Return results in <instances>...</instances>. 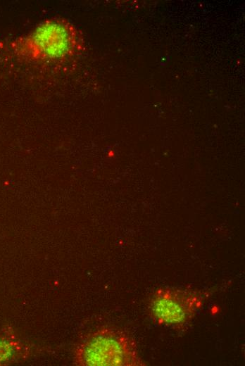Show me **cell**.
I'll list each match as a JSON object with an SVG mask.
<instances>
[{
	"label": "cell",
	"mask_w": 245,
	"mask_h": 366,
	"mask_svg": "<svg viewBox=\"0 0 245 366\" xmlns=\"http://www.w3.org/2000/svg\"><path fill=\"white\" fill-rule=\"evenodd\" d=\"M82 44L80 32L70 22L55 18L11 42L10 49L19 59L51 63L72 58L82 49Z\"/></svg>",
	"instance_id": "obj_1"
},
{
	"label": "cell",
	"mask_w": 245,
	"mask_h": 366,
	"mask_svg": "<svg viewBox=\"0 0 245 366\" xmlns=\"http://www.w3.org/2000/svg\"><path fill=\"white\" fill-rule=\"evenodd\" d=\"M78 366H141L145 364L134 341L125 332L101 327L87 335L75 349Z\"/></svg>",
	"instance_id": "obj_2"
},
{
	"label": "cell",
	"mask_w": 245,
	"mask_h": 366,
	"mask_svg": "<svg viewBox=\"0 0 245 366\" xmlns=\"http://www.w3.org/2000/svg\"><path fill=\"white\" fill-rule=\"evenodd\" d=\"M201 304L202 298L196 292L161 288L153 293L149 308L154 322L177 328L189 323Z\"/></svg>",
	"instance_id": "obj_3"
},
{
	"label": "cell",
	"mask_w": 245,
	"mask_h": 366,
	"mask_svg": "<svg viewBox=\"0 0 245 366\" xmlns=\"http://www.w3.org/2000/svg\"><path fill=\"white\" fill-rule=\"evenodd\" d=\"M22 346L16 341L0 338V363L15 358L21 351Z\"/></svg>",
	"instance_id": "obj_4"
}]
</instances>
